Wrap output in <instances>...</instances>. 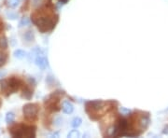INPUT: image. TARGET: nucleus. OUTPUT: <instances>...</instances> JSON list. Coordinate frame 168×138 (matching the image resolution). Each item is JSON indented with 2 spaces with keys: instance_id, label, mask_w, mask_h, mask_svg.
Here are the masks:
<instances>
[{
  "instance_id": "1",
  "label": "nucleus",
  "mask_w": 168,
  "mask_h": 138,
  "mask_svg": "<svg viewBox=\"0 0 168 138\" xmlns=\"http://www.w3.org/2000/svg\"><path fill=\"white\" fill-rule=\"evenodd\" d=\"M11 134L13 137H24V136L35 137L36 136V127L19 124V125L11 128Z\"/></svg>"
},
{
  "instance_id": "2",
  "label": "nucleus",
  "mask_w": 168,
  "mask_h": 138,
  "mask_svg": "<svg viewBox=\"0 0 168 138\" xmlns=\"http://www.w3.org/2000/svg\"><path fill=\"white\" fill-rule=\"evenodd\" d=\"M23 112L26 120L34 121L38 112V105L36 104H26L23 107Z\"/></svg>"
},
{
  "instance_id": "3",
  "label": "nucleus",
  "mask_w": 168,
  "mask_h": 138,
  "mask_svg": "<svg viewBox=\"0 0 168 138\" xmlns=\"http://www.w3.org/2000/svg\"><path fill=\"white\" fill-rule=\"evenodd\" d=\"M34 23L36 24L38 29L41 32H46L52 29L54 27V23L51 18H47V17H40L37 19V21H34Z\"/></svg>"
},
{
  "instance_id": "4",
  "label": "nucleus",
  "mask_w": 168,
  "mask_h": 138,
  "mask_svg": "<svg viewBox=\"0 0 168 138\" xmlns=\"http://www.w3.org/2000/svg\"><path fill=\"white\" fill-rule=\"evenodd\" d=\"M20 86H21V81H20L18 78L12 77L11 78H9L8 80V89H7V93L6 96H8L11 93H13L19 90Z\"/></svg>"
},
{
  "instance_id": "5",
  "label": "nucleus",
  "mask_w": 168,
  "mask_h": 138,
  "mask_svg": "<svg viewBox=\"0 0 168 138\" xmlns=\"http://www.w3.org/2000/svg\"><path fill=\"white\" fill-rule=\"evenodd\" d=\"M35 64L36 66H38L40 69H45L48 65V60L47 58L43 55V54H36V57L35 59Z\"/></svg>"
},
{
  "instance_id": "6",
  "label": "nucleus",
  "mask_w": 168,
  "mask_h": 138,
  "mask_svg": "<svg viewBox=\"0 0 168 138\" xmlns=\"http://www.w3.org/2000/svg\"><path fill=\"white\" fill-rule=\"evenodd\" d=\"M62 108H63L64 113H65V114H71L74 111V105H72V103H70L69 101L63 102Z\"/></svg>"
},
{
  "instance_id": "7",
  "label": "nucleus",
  "mask_w": 168,
  "mask_h": 138,
  "mask_svg": "<svg viewBox=\"0 0 168 138\" xmlns=\"http://www.w3.org/2000/svg\"><path fill=\"white\" fill-rule=\"evenodd\" d=\"M31 24V21H30V19H29L28 17L24 16L21 19V21H20L19 23V27L20 28H22V27H24V26H29Z\"/></svg>"
},
{
  "instance_id": "8",
  "label": "nucleus",
  "mask_w": 168,
  "mask_h": 138,
  "mask_svg": "<svg viewBox=\"0 0 168 138\" xmlns=\"http://www.w3.org/2000/svg\"><path fill=\"white\" fill-rule=\"evenodd\" d=\"M13 54H14V57L17 59H24L27 55L26 52H24V50H16Z\"/></svg>"
},
{
  "instance_id": "9",
  "label": "nucleus",
  "mask_w": 168,
  "mask_h": 138,
  "mask_svg": "<svg viewBox=\"0 0 168 138\" xmlns=\"http://www.w3.org/2000/svg\"><path fill=\"white\" fill-rule=\"evenodd\" d=\"M24 39H25L26 41H28V42H31V41H33V40H34L35 36H34L33 31H27V32L24 34Z\"/></svg>"
},
{
  "instance_id": "10",
  "label": "nucleus",
  "mask_w": 168,
  "mask_h": 138,
  "mask_svg": "<svg viewBox=\"0 0 168 138\" xmlns=\"http://www.w3.org/2000/svg\"><path fill=\"white\" fill-rule=\"evenodd\" d=\"M14 119H15V115L14 113L12 112H8L7 115H6V122L8 124H11L14 121Z\"/></svg>"
},
{
  "instance_id": "11",
  "label": "nucleus",
  "mask_w": 168,
  "mask_h": 138,
  "mask_svg": "<svg viewBox=\"0 0 168 138\" xmlns=\"http://www.w3.org/2000/svg\"><path fill=\"white\" fill-rule=\"evenodd\" d=\"M81 122H82V121H81V118H75V119L72 121L71 125L74 128H78V127H80L81 125Z\"/></svg>"
},
{
  "instance_id": "12",
  "label": "nucleus",
  "mask_w": 168,
  "mask_h": 138,
  "mask_svg": "<svg viewBox=\"0 0 168 138\" xmlns=\"http://www.w3.org/2000/svg\"><path fill=\"white\" fill-rule=\"evenodd\" d=\"M0 48L1 49H7L8 48V40L6 36L0 37Z\"/></svg>"
},
{
  "instance_id": "13",
  "label": "nucleus",
  "mask_w": 168,
  "mask_h": 138,
  "mask_svg": "<svg viewBox=\"0 0 168 138\" xmlns=\"http://www.w3.org/2000/svg\"><path fill=\"white\" fill-rule=\"evenodd\" d=\"M19 4H20V0H8V5L12 8H17Z\"/></svg>"
},
{
  "instance_id": "14",
  "label": "nucleus",
  "mask_w": 168,
  "mask_h": 138,
  "mask_svg": "<svg viewBox=\"0 0 168 138\" xmlns=\"http://www.w3.org/2000/svg\"><path fill=\"white\" fill-rule=\"evenodd\" d=\"M33 95V93L29 90L28 88H26L25 90H24V94H23V97L26 98V99H30V98L32 97Z\"/></svg>"
},
{
  "instance_id": "15",
  "label": "nucleus",
  "mask_w": 168,
  "mask_h": 138,
  "mask_svg": "<svg viewBox=\"0 0 168 138\" xmlns=\"http://www.w3.org/2000/svg\"><path fill=\"white\" fill-rule=\"evenodd\" d=\"M68 137H71V138H74V137H80L81 136V133L78 131L77 130H72L71 132H69V133L67 134Z\"/></svg>"
},
{
  "instance_id": "16",
  "label": "nucleus",
  "mask_w": 168,
  "mask_h": 138,
  "mask_svg": "<svg viewBox=\"0 0 168 138\" xmlns=\"http://www.w3.org/2000/svg\"><path fill=\"white\" fill-rule=\"evenodd\" d=\"M7 61V54L3 53V52H0V66H2Z\"/></svg>"
},
{
  "instance_id": "17",
  "label": "nucleus",
  "mask_w": 168,
  "mask_h": 138,
  "mask_svg": "<svg viewBox=\"0 0 168 138\" xmlns=\"http://www.w3.org/2000/svg\"><path fill=\"white\" fill-rule=\"evenodd\" d=\"M8 19H11V20H16V18L18 17V14H15V13H12V12H9V13H7Z\"/></svg>"
},
{
  "instance_id": "18",
  "label": "nucleus",
  "mask_w": 168,
  "mask_h": 138,
  "mask_svg": "<svg viewBox=\"0 0 168 138\" xmlns=\"http://www.w3.org/2000/svg\"><path fill=\"white\" fill-rule=\"evenodd\" d=\"M6 71H0V78H2L6 76Z\"/></svg>"
},
{
  "instance_id": "19",
  "label": "nucleus",
  "mask_w": 168,
  "mask_h": 138,
  "mask_svg": "<svg viewBox=\"0 0 168 138\" xmlns=\"http://www.w3.org/2000/svg\"><path fill=\"white\" fill-rule=\"evenodd\" d=\"M3 29V24L2 23H0V31H1Z\"/></svg>"
}]
</instances>
